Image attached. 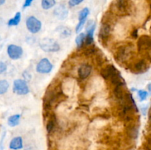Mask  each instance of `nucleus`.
Instances as JSON below:
<instances>
[{"mask_svg":"<svg viewBox=\"0 0 151 150\" xmlns=\"http://www.w3.org/2000/svg\"><path fill=\"white\" fill-rule=\"evenodd\" d=\"M134 49L131 45H123L117 49L115 54V59L119 63H125L132 58Z\"/></svg>","mask_w":151,"mask_h":150,"instance_id":"nucleus-1","label":"nucleus"},{"mask_svg":"<svg viewBox=\"0 0 151 150\" xmlns=\"http://www.w3.org/2000/svg\"><path fill=\"white\" fill-rule=\"evenodd\" d=\"M39 46L46 52H55L60 50V46L55 40L49 38H42L39 41Z\"/></svg>","mask_w":151,"mask_h":150,"instance_id":"nucleus-2","label":"nucleus"},{"mask_svg":"<svg viewBox=\"0 0 151 150\" xmlns=\"http://www.w3.org/2000/svg\"><path fill=\"white\" fill-rule=\"evenodd\" d=\"M115 8L118 14L122 16L128 15L132 8L131 0H116Z\"/></svg>","mask_w":151,"mask_h":150,"instance_id":"nucleus-3","label":"nucleus"},{"mask_svg":"<svg viewBox=\"0 0 151 150\" xmlns=\"http://www.w3.org/2000/svg\"><path fill=\"white\" fill-rule=\"evenodd\" d=\"M26 26L31 33H37L41 28V23L38 19L34 16H29L26 21Z\"/></svg>","mask_w":151,"mask_h":150,"instance_id":"nucleus-4","label":"nucleus"},{"mask_svg":"<svg viewBox=\"0 0 151 150\" xmlns=\"http://www.w3.org/2000/svg\"><path fill=\"white\" fill-rule=\"evenodd\" d=\"M13 91L19 95H26L29 93V88L25 81L16 79L13 82Z\"/></svg>","mask_w":151,"mask_h":150,"instance_id":"nucleus-5","label":"nucleus"},{"mask_svg":"<svg viewBox=\"0 0 151 150\" xmlns=\"http://www.w3.org/2000/svg\"><path fill=\"white\" fill-rule=\"evenodd\" d=\"M138 50L140 52L142 51H147L150 50L151 47V40L148 35H142L137 42Z\"/></svg>","mask_w":151,"mask_h":150,"instance_id":"nucleus-6","label":"nucleus"},{"mask_svg":"<svg viewBox=\"0 0 151 150\" xmlns=\"http://www.w3.org/2000/svg\"><path fill=\"white\" fill-rule=\"evenodd\" d=\"M52 69V65L47 58H43L36 66L37 72L40 74H48Z\"/></svg>","mask_w":151,"mask_h":150,"instance_id":"nucleus-7","label":"nucleus"},{"mask_svg":"<svg viewBox=\"0 0 151 150\" xmlns=\"http://www.w3.org/2000/svg\"><path fill=\"white\" fill-rule=\"evenodd\" d=\"M7 54L12 60H18L23 54V49L19 46L10 44L7 47Z\"/></svg>","mask_w":151,"mask_h":150,"instance_id":"nucleus-8","label":"nucleus"},{"mask_svg":"<svg viewBox=\"0 0 151 150\" xmlns=\"http://www.w3.org/2000/svg\"><path fill=\"white\" fill-rule=\"evenodd\" d=\"M96 24L91 21H88L86 25V35L85 36V44L88 46L92 44L94 41V32L95 30Z\"/></svg>","mask_w":151,"mask_h":150,"instance_id":"nucleus-9","label":"nucleus"},{"mask_svg":"<svg viewBox=\"0 0 151 150\" xmlns=\"http://www.w3.org/2000/svg\"><path fill=\"white\" fill-rule=\"evenodd\" d=\"M111 25L107 22H103L102 26H100V32H99V38L101 42L106 43L109 40V36L111 35Z\"/></svg>","mask_w":151,"mask_h":150,"instance_id":"nucleus-10","label":"nucleus"},{"mask_svg":"<svg viewBox=\"0 0 151 150\" xmlns=\"http://www.w3.org/2000/svg\"><path fill=\"white\" fill-rule=\"evenodd\" d=\"M88 14H89V10H88V7H85V8H83L80 12L79 23H78V24L76 26V32L78 33L79 32H81L84 24H85V21L86 20V18L88 16Z\"/></svg>","mask_w":151,"mask_h":150,"instance_id":"nucleus-11","label":"nucleus"},{"mask_svg":"<svg viewBox=\"0 0 151 150\" xmlns=\"http://www.w3.org/2000/svg\"><path fill=\"white\" fill-rule=\"evenodd\" d=\"M68 13H69V11H68L67 7L65 5H63V4L58 6L54 10L55 16L60 20H64L65 19H66L68 16Z\"/></svg>","mask_w":151,"mask_h":150,"instance_id":"nucleus-12","label":"nucleus"},{"mask_svg":"<svg viewBox=\"0 0 151 150\" xmlns=\"http://www.w3.org/2000/svg\"><path fill=\"white\" fill-rule=\"evenodd\" d=\"M134 71L137 74H142L149 69V65L145 60H140L134 65Z\"/></svg>","mask_w":151,"mask_h":150,"instance_id":"nucleus-13","label":"nucleus"},{"mask_svg":"<svg viewBox=\"0 0 151 150\" xmlns=\"http://www.w3.org/2000/svg\"><path fill=\"white\" fill-rule=\"evenodd\" d=\"M91 72V67L89 65H82L78 69V76L81 79H86L90 75Z\"/></svg>","mask_w":151,"mask_h":150,"instance_id":"nucleus-14","label":"nucleus"},{"mask_svg":"<svg viewBox=\"0 0 151 150\" xmlns=\"http://www.w3.org/2000/svg\"><path fill=\"white\" fill-rule=\"evenodd\" d=\"M123 85H117V86H115L114 90V95L116 96V98L119 100L120 102H122L124 99L126 97L127 94H125V91L123 88Z\"/></svg>","mask_w":151,"mask_h":150,"instance_id":"nucleus-15","label":"nucleus"},{"mask_svg":"<svg viewBox=\"0 0 151 150\" xmlns=\"http://www.w3.org/2000/svg\"><path fill=\"white\" fill-rule=\"evenodd\" d=\"M10 149L13 150L20 149L23 147V141L21 137H16L13 138L10 143Z\"/></svg>","mask_w":151,"mask_h":150,"instance_id":"nucleus-16","label":"nucleus"},{"mask_svg":"<svg viewBox=\"0 0 151 150\" xmlns=\"http://www.w3.org/2000/svg\"><path fill=\"white\" fill-rule=\"evenodd\" d=\"M115 71H116V69L114 66H112V65H109V66H106L104 69H102L100 74H101L102 76H103L104 79H109V77L111 76V74Z\"/></svg>","mask_w":151,"mask_h":150,"instance_id":"nucleus-17","label":"nucleus"},{"mask_svg":"<svg viewBox=\"0 0 151 150\" xmlns=\"http://www.w3.org/2000/svg\"><path fill=\"white\" fill-rule=\"evenodd\" d=\"M57 32L58 33L59 36L61 38H66L69 37L72 34V30L67 26H59L57 27Z\"/></svg>","mask_w":151,"mask_h":150,"instance_id":"nucleus-18","label":"nucleus"},{"mask_svg":"<svg viewBox=\"0 0 151 150\" xmlns=\"http://www.w3.org/2000/svg\"><path fill=\"white\" fill-rule=\"evenodd\" d=\"M127 133L130 138L132 139H136L138 137L139 134L138 126L134 124H130L127 127Z\"/></svg>","mask_w":151,"mask_h":150,"instance_id":"nucleus-19","label":"nucleus"},{"mask_svg":"<svg viewBox=\"0 0 151 150\" xmlns=\"http://www.w3.org/2000/svg\"><path fill=\"white\" fill-rule=\"evenodd\" d=\"M21 116L19 114L13 115L9 117L8 120H7V124L10 126H16L19 124V121H20Z\"/></svg>","mask_w":151,"mask_h":150,"instance_id":"nucleus-20","label":"nucleus"},{"mask_svg":"<svg viewBox=\"0 0 151 150\" xmlns=\"http://www.w3.org/2000/svg\"><path fill=\"white\" fill-rule=\"evenodd\" d=\"M21 21V13L20 12H18L16 13V15L14 16V17L13 19H11L10 20L8 21L7 22V24L8 26H16L19 24Z\"/></svg>","mask_w":151,"mask_h":150,"instance_id":"nucleus-21","label":"nucleus"},{"mask_svg":"<svg viewBox=\"0 0 151 150\" xmlns=\"http://www.w3.org/2000/svg\"><path fill=\"white\" fill-rule=\"evenodd\" d=\"M55 4V0H42L41 6L44 10H49Z\"/></svg>","mask_w":151,"mask_h":150,"instance_id":"nucleus-22","label":"nucleus"},{"mask_svg":"<svg viewBox=\"0 0 151 150\" xmlns=\"http://www.w3.org/2000/svg\"><path fill=\"white\" fill-rule=\"evenodd\" d=\"M85 36L86 35L84 33H83V32L80 33L79 35L77 36L76 40H75V42H76V44L77 46H78V48L82 46L84 42H85Z\"/></svg>","mask_w":151,"mask_h":150,"instance_id":"nucleus-23","label":"nucleus"},{"mask_svg":"<svg viewBox=\"0 0 151 150\" xmlns=\"http://www.w3.org/2000/svg\"><path fill=\"white\" fill-rule=\"evenodd\" d=\"M9 88V83L6 80H0V95L7 92Z\"/></svg>","mask_w":151,"mask_h":150,"instance_id":"nucleus-24","label":"nucleus"},{"mask_svg":"<svg viewBox=\"0 0 151 150\" xmlns=\"http://www.w3.org/2000/svg\"><path fill=\"white\" fill-rule=\"evenodd\" d=\"M55 120L54 118H51V119L48 121V122H47V130L49 133H51L53 131V129H54L55 126Z\"/></svg>","mask_w":151,"mask_h":150,"instance_id":"nucleus-25","label":"nucleus"},{"mask_svg":"<svg viewBox=\"0 0 151 150\" xmlns=\"http://www.w3.org/2000/svg\"><path fill=\"white\" fill-rule=\"evenodd\" d=\"M138 95L139 96L140 100L141 101H144L147 99V96H148V93L146 92L145 91H143V90H140L138 91Z\"/></svg>","mask_w":151,"mask_h":150,"instance_id":"nucleus-26","label":"nucleus"},{"mask_svg":"<svg viewBox=\"0 0 151 150\" xmlns=\"http://www.w3.org/2000/svg\"><path fill=\"white\" fill-rule=\"evenodd\" d=\"M83 1V0H69V4L70 7H75V6H77L79 4H81Z\"/></svg>","mask_w":151,"mask_h":150,"instance_id":"nucleus-27","label":"nucleus"},{"mask_svg":"<svg viewBox=\"0 0 151 150\" xmlns=\"http://www.w3.org/2000/svg\"><path fill=\"white\" fill-rule=\"evenodd\" d=\"M6 70H7V65L4 62L0 61V74L4 73Z\"/></svg>","mask_w":151,"mask_h":150,"instance_id":"nucleus-28","label":"nucleus"},{"mask_svg":"<svg viewBox=\"0 0 151 150\" xmlns=\"http://www.w3.org/2000/svg\"><path fill=\"white\" fill-rule=\"evenodd\" d=\"M33 0H25L24 4V7H27L29 6H30L31 3L32 2Z\"/></svg>","mask_w":151,"mask_h":150,"instance_id":"nucleus-29","label":"nucleus"},{"mask_svg":"<svg viewBox=\"0 0 151 150\" xmlns=\"http://www.w3.org/2000/svg\"><path fill=\"white\" fill-rule=\"evenodd\" d=\"M4 136H5V132H3L2 134V136H1V141H0V149H2V144H3V140H4Z\"/></svg>","mask_w":151,"mask_h":150,"instance_id":"nucleus-30","label":"nucleus"},{"mask_svg":"<svg viewBox=\"0 0 151 150\" xmlns=\"http://www.w3.org/2000/svg\"><path fill=\"white\" fill-rule=\"evenodd\" d=\"M132 36L134 37V38H137V36H138V30H137V29H134V30L133 31Z\"/></svg>","mask_w":151,"mask_h":150,"instance_id":"nucleus-31","label":"nucleus"},{"mask_svg":"<svg viewBox=\"0 0 151 150\" xmlns=\"http://www.w3.org/2000/svg\"><path fill=\"white\" fill-rule=\"evenodd\" d=\"M4 2H5V0H0V6L2 5Z\"/></svg>","mask_w":151,"mask_h":150,"instance_id":"nucleus-32","label":"nucleus"},{"mask_svg":"<svg viewBox=\"0 0 151 150\" xmlns=\"http://www.w3.org/2000/svg\"><path fill=\"white\" fill-rule=\"evenodd\" d=\"M148 88H149V92H150V84L148 85Z\"/></svg>","mask_w":151,"mask_h":150,"instance_id":"nucleus-33","label":"nucleus"}]
</instances>
